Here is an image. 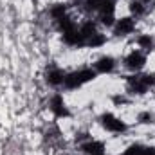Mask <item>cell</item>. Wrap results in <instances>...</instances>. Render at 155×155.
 Masks as SVG:
<instances>
[{
	"mask_svg": "<svg viewBox=\"0 0 155 155\" xmlns=\"http://www.w3.org/2000/svg\"><path fill=\"white\" fill-rule=\"evenodd\" d=\"M101 123H103V126L107 128V130H110V132H123L126 126H124V123L121 121V119H117L116 116H112V114H105V116L101 117Z\"/></svg>",
	"mask_w": 155,
	"mask_h": 155,
	"instance_id": "3957f363",
	"label": "cell"
},
{
	"mask_svg": "<svg viewBox=\"0 0 155 155\" xmlns=\"http://www.w3.org/2000/svg\"><path fill=\"white\" fill-rule=\"evenodd\" d=\"M141 2H143V4H144V2H150V0H141Z\"/></svg>",
	"mask_w": 155,
	"mask_h": 155,
	"instance_id": "ffe728a7",
	"label": "cell"
},
{
	"mask_svg": "<svg viewBox=\"0 0 155 155\" xmlns=\"http://www.w3.org/2000/svg\"><path fill=\"white\" fill-rule=\"evenodd\" d=\"M128 87H130V90L134 92V94H144L146 92V83H144V79L143 76H130L128 78Z\"/></svg>",
	"mask_w": 155,
	"mask_h": 155,
	"instance_id": "5b68a950",
	"label": "cell"
},
{
	"mask_svg": "<svg viewBox=\"0 0 155 155\" xmlns=\"http://www.w3.org/2000/svg\"><path fill=\"white\" fill-rule=\"evenodd\" d=\"M94 78H96V72H94L92 69H83V71H78V72H72V74L65 76L63 85H65L67 88H78V87H81L83 83L92 81Z\"/></svg>",
	"mask_w": 155,
	"mask_h": 155,
	"instance_id": "6da1fadb",
	"label": "cell"
},
{
	"mask_svg": "<svg viewBox=\"0 0 155 155\" xmlns=\"http://www.w3.org/2000/svg\"><path fill=\"white\" fill-rule=\"evenodd\" d=\"M137 119H139L141 123H152V119H153V117H152V114H150V112H143V114H139V117H137Z\"/></svg>",
	"mask_w": 155,
	"mask_h": 155,
	"instance_id": "d6986e66",
	"label": "cell"
},
{
	"mask_svg": "<svg viewBox=\"0 0 155 155\" xmlns=\"http://www.w3.org/2000/svg\"><path fill=\"white\" fill-rule=\"evenodd\" d=\"M114 67H116V60L112 56H103L96 61V71L99 72H112Z\"/></svg>",
	"mask_w": 155,
	"mask_h": 155,
	"instance_id": "8992f818",
	"label": "cell"
},
{
	"mask_svg": "<svg viewBox=\"0 0 155 155\" xmlns=\"http://www.w3.org/2000/svg\"><path fill=\"white\" fill-rule=\"evenodd\" d=\"M99 18H101V24L114 25V15H99Z\"/></svg>",
	"mask_w": 155,
	"mask_h": 155,
	"instance_id": "ac0fdd59",
	"label": "cell"
},
{
	"mask_svg": "<svg viewBox=\"0 0 155 155\" xmlns=\"http://www.w3.org/2000/svg\"><path fill=\"white\" fill-rule=\"evenodd\" d=\"M79 33L83 35V38H85V43H87V40H90L97 31H96V25L92 24V22H85L81 27H79Z\"/></svg>",
	"mask_w": 155,
	"mask_h": 155,
	"instance_id": "8fae6325",
	"label": "cell"
},
{
	"mask_svg": "<svg viewBox=\"0 0 155 155\" xmlns=\"http://www.w3.org/2000/svg\"><path fill=\"white\" fill-rule=\"evenodd\" d=\"M103 41H105V38H103L99 33H96L90 40H87V45H90V47H97V45H101Z\"/></svg>",
	"mask_w": 155,
	"mask_h": 155,
	"instance_id": "2e32d148",
	"label": "cell"
},
{
	"mask_svg": "<svg viewBox=\"0 0 155 155\" xmlns=\"http://www.w3.org/2000/svg\"><path fill=\"white\" fill-rule=\"evenodd\" d=\"M51 110H52L56 116H67V108H65L63 99H61L60 96L52 97V101H51Z\"/></svg>",
	"mask_w": 155,
	"mask_h": 155,
	"instance_id": "30bf717a",
	"label": "cell"
},
{
	"mask_svg": "<svg viewBox=\"0 0 155 155\" xmlns=\"http://www.w3.org/2000/svg\"><path fill=\"white\" fill-rule=\"evenodd\" d=\"M97 155H103V153H97Z\"/></svg>",
	"mask_w": 155,
	"mask_h": 155,
	"instance_id": "44dd1931",
	"label": "cell"
},
{
	"mask_svg": "<svg viewBox=\"0 0 155 155\" xmlns=\"http://www.w3.org/2000/svg\"><path fill=\"white\" fill-rule=\"evenodd\" d=\"M144 150H146V148H144L143 144H132V146H128V150H126L124 155H143Z\"/></svg>",
	"mask_w": 155,
	"mask_h": 155,
	"instance_id": "4fadbf2b",
	"label": "cell"
},
{
	"mask_svg": "<svg viewBox=\"0 0 155 155\" xmlns=\"http://www.w3.org/2000/svg\"><path fill=\"white\" fill-rule=\"evenodd\" d=\"M137 43H139L144 51H152V47H153V40L150 38V36H141V38L137 40Z\"/></svg>",
	"mask_w": 155,
	"mask_h": 155,
	"instance_id": "5bb4252c",
	"label": "cell"
},
{
	"mask_svg": "<svg viewBox=\"0 0 155 155\" xmlns=\"http://www.w3.org/2000/svg\"><path fill=\"white\" fill-rule=\"evenodd\" d=\"M85 4H87V9L88 11H99L101 5L105 4V0H87Z\"/></svg>",
	"mask_w": 155,
	"mask_h": 155,
	"instance_id": "9a60e30c",
	"label": "cell"
},
{
	"mask_svg": "<svg viewBox=\"0 0 155 155\" xmlns=\"http://www.w3.org/2000/svg\"><path fill=\"white\" fill-rule=\"evenodd\" d=\"M47 81L51 83V85H60V83H63V79H65V74L58 69V67H51V69H47Z\"/></svg>",
	"mask_w": 155,
	"mask_h": 155,
	"instance_id": "ba28073f",
	"label": "cell"
},
{
	"mask_svg": "<svg viewBox=\"0 0 155 155\" xmlns=\"http://www.w3.org/2000/svg\"><path fill=\"white\" fill-rule=\"evenodd\" d=\"M63 38L67 43H71V45H85V38H83V35L79 33V29H71V31H67V33H63Z\"/></svg>",
	"mask_w": 155,
	"mask_h": 155,
	"instance_id": "52a82bcc",
	"label": "cell"
},
{
	"mask_svg": "<svg viewBox=\"0 0 155 155\" xmlns=\"http://www.w3.org/2000/svg\"><path fill=\"white\" fill-rule=\"evenodd\" d=\"M130 13L135 15V16L143 15V13H144V5H143V2H141V0H132V2H130Z\"/></svg>",
	"mask_w": 155,
	"mask_h": 155,
	"instance_id": "7c38bea8",
	"label": "cell"
},
{
	"mask_svg": "<svg viewBox=\"0 0 155 155\" xmlns=\"http://www.w3.org/2000/svg\"><path fill=\"white\" fill-rule=\"evenodd\" d=\"M134 29H135V22L132 18H121V20H117L116 27H114V33H116L117 36H126Z\"/></svg>",
	"mask_w": 155,
	"mask_h": 155,
	"instance_id": "277c9868",
	"label": "cell"
},
{
	"mask_svg": "<svg viewBox=\"0 0 155 155\" xmlns=\"http://www.w3.org/2000/svg\"><path fill=\"white\" fill-rule=\"evenodd\" d=\"M81 150L88 155H97V153H103V144L97 143V141H88V143H85L81 146Z\"/></svg>",
	"mask_w": 155,
	"mask_h": 155,
	"instance_id": "9c48e42d",
	"label": "cell"
},
{
	"mask_svg": "<svg viewBox=\"0 0 155 155\" xmlns=\"http://www.w3.org/2000/svg\"><path fill=\"white\" fill-rule=\"evenodd\" d=\"M52 15L56 16V18H61V16H65V5H56V7H52Z\"/></svg>",
	"mask_w": 155,
	"mask_h": 155,
	"instance_id": "e0dca14e",
	"label": "cell"
},
{
	"mask_svg": "<svg viewBox=\"0 0 155 155\" xmlns=\"http://www.w3.org/2000/svg\"><path fill=\"white\" fill-rule=\"evenodd\" d=\"M144 61H146L144 54H143L141 51H137V52H132L130 56H126L124 65H126V69H128V71H135V72H137V71H141V69H143Z\"/></svg>",
	"mask_w": 155,
	"mask_h": 155,
	"instance_id": "7a4b0ae2",
	"label": "cell"
}]
</instances>
